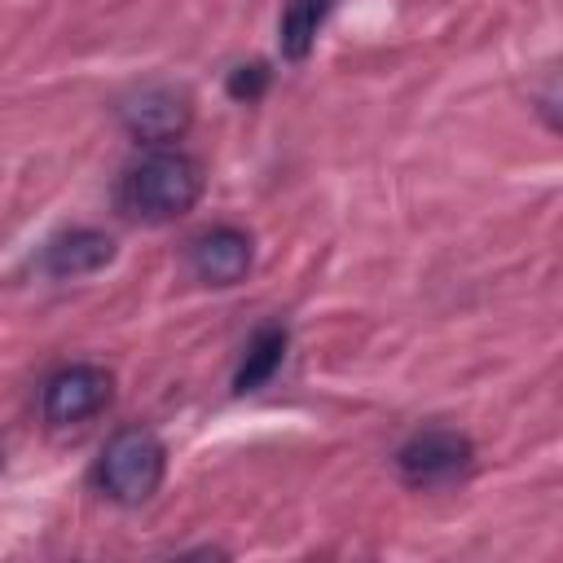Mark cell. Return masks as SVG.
Returning a JSON list of instances; mask_svg holds the SVG:
<instances>
[{"label":"cell","mask_w":563,"mask_h":563,"mask_svg":"<svg viewBox=\"0 0 563 563\" xmlns=\"http://www.w3.org/2000/svg\"><path fill=\"white\" fill-rule=\"evenodd\" d=\"M202 198V167L185 150H150L141 163L123 172L119 202L128 216L145 224H167Z\"/></svg>","instance_id":"cell-1"},{"label":"cell","mask_w":563,"mask_h":563,"mask_svg":"<svg viewBox=\"0 0 563 563\" xmlns=\"http://www.w3.org/2000/svg\"><path fill=\"white\" fill-rule=\"evenodd\" d=\"M167 475V449L150 427H123L97 457V488L119 506H145Z\"/></svg>","instance_id":"cell-2"},{"label":"cell","mask_w":563,"mask_h":563,"mask_svg":"<svg viewBox=\"0 0 563 563\" xmlns=\"http://www.w3.org/2000/svg\"><path fill=\"white\" fill-rule=\"evenodd\" d=\"M475 462V444L453 427H422L396 449V471L409 488H444Z\"/></svg>","instance_id":"cell-3"},{"label":"cell","mask_w":563,"mask_h":563,"mask_svg":"<svg viewBox=\"0 0 563 563\" xmlns=\"http://www.w3.org/2000/svg\"><path fill=\"white\" fill-rule=\"evenodd\" d=\"M110 396H114L110 369H101L92 361H75V365H62L44 383V418L53 427H75V422L97 418L110 405Z\"/></svg>","instance_id":"cell-4"},{"label":"cell","mask_w":563,"mask_h":563,"mask_svg":"<svg viewBox=\"0 0 563 563\" xmlns=\"http://www.w3.org/2000/svg\"><path fill=\"white\" fill-rule=\"evenodd\" d=\"M189 97L172 84H145L132 97H123L119 106V123L128 128V136H136L141 145H167L189 128Z\"/></svg>","instance_id":"cell-5"},{"label":"cell","mask_w":563,"mask_h":563,"mask_svg":"<svg viewBox=\"0 0 563 563\" xmlns=\"http://www.w3.org/2000/svg\"><path fill=\"white\" fill-rule=\"evenodd\" d=\"M255 246L238 224H211L189 242V268L207 286H238L251 273Z\"/></svg>","instance_id":"cell-6"},{"label":"cell","mask_w":563,"mask_h":563,"mask_svg":"<svg viewBox=\"0 0 563 563\" xmlns=\"http://www.w3.org/2000/svg\"><path fill=\"white\" fill-rule=\"evenodd\" d=\"M114 260V238L101 233V229H66L57 233L44 251H40V268L57 282H70V277H88L97 268H106Z\"/></svg>","instance_id":"cell-7"},{"label":"cell","mask_w":563,"mask_h":563,"mask_svg":"<svg viewBox=\"0 0 563 563\" xmlns=\"http://www.w3.org/2000/svg\"><path fill=\"white\" fill-rule=\"evenodd\" d=\"M286 343H290V339H286V325H260V330L251 334V343H246V356H242L238 374H233V391H238V396L260 391V387L282 369Z\"/></svg>","instance_id":"cell-8"},{"label":"cell","mask_w":563,"mask_h":563,"mask_svg":"<svg viewBox=\"0 0 563 563\" xmlns=\"http://www.w3.org/2000/svg\"><path fill=\"white\" fill-rule=\"evenodd\" d=\"M334 0H286L282 18H277V48L286 62H303L317 44L321 22L330 18Z\"/></svg>","instance_id":"cell-9"},{"label":"cell","mask_w":563,"mask_h":563,"mask_svg":"<svg viewBox=\"0 0 563 563\" xmlns=\"http://www.w3.org/2000/svg\"><path fill=\"white\" fill-rule=\"evenodd\" d=\"M224 88H229V97H233V101H260V97H264V88H268V66H264V62L233 66Z\"/></svg>","instance_id":"cell-10"},{"label":"cell","mask_w":563,"mask_h":563,"mask_svg":"<svg viewBox=\"0 0 563 563\" xmlns=\"http://www.w3.org/2000/svg\"><path fill=\"white\" fill-rule=\"evenodd\" d=\"M0 466H4V457H0Z\"/></svg>","instance_id":"cell-11"}]
</instances>
